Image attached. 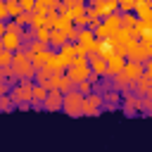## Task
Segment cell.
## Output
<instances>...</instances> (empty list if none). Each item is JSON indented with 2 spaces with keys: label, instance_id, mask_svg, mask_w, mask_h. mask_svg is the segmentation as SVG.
<instances>
[{
  "label": "cell",
  "instance_id": "6da1fadb",
  "mask_svg": "<svg viewBox=\"0 0 152 152\" xmlns=\"http://www.w3.org/2000/svg\"><path fill=\"white\" fill-rule=\"evenodd\" d=\"M64 109H66V114H71V116H81V114H83V97H81L78 90H69V93L64 95Z\"/></svg>",
  "mask_w": 152,
  "mask_h": 152
},
{
  "label": "cell",
  "instance_id": "7a4b0ae2",
  "mask_svg": "<svg viewBox=\"0 0 152 152\" xmlns=\"http://www.w3.org/2000/svg\"><path fill=\"white\" fill-rule=\"evenodd\" d=\"M86 76H90V69H88V62L86 59H76L74 64H71V71H69V78L71 81H83Z\"/></svg>",
  "mask_w": 152,
  "mask_h": 152
},
{
  "label": "cell",
  "instance_id": "3957f363",
  "mask_svg": "<svg viewBox=\"0 0 152 152\" xmlns=\"http://www.w3.org/2000/svg\"><path fill=\"white\" fill-rule=\"evenodd\" d=\"M64 107V97H62V93L55 88V90H50L48 93V97H45V109H50V112H55V109H62Z\"/></svg>",
  "mask_w": 152,
  "mask_h": 152
},
{
  "label": "cell",
  "instance_id": "277c9868",
  "mask_svg": "<svg viewBox=\"0 0 152 152\" xmlns=\"http://www.w3.org/2000/svg\"><path fill=\"white\" fill-rule=\"evenodd\" d=\"M100 104H102V97H100V95L86 97V100H83V114H97Z\"/></svg>",
  "mask_w": 152,
  "mask_h": 152
},
{
  "label": "cell",
  "instance_id": "5b68a950",
  "mask_svg": "<svg viewBox=\"0 0 152 152\" xmlns=\"http://www.w3.org/2000/svg\"><path fill=\"white\" fill-rule=\"evenodd\" d=\"M12 97H14L17 102H19V100H33V88H31L28 83H21V86H17V88H14Z\"/></svg>",
  "mask_w": 152,
  "mask_h": 152
},
{
  "label": "cell",
  "instance_id": "8992f818",
  "mask_svg": "<svg viewBox=\"0 0 152 152\" xmlns=\"http://www.w3.org/2000/svg\"><path fill=\"white\" fill-rule=\"evenodd\" d=\"M14 66H17V71H21V74H31V62H28V57H24V55H17L14 57V62H12Z\"/></svg>",
  "mask_w": 152,
  "mask_h": 152
},
{
  "label": "cell",
  "instance_id": "52a82bcc",
  "mask_svg": "<svg viewBox=\"0 0 152 152\" xmlns=\"http://www.w3.org/2000/svg\"><path fill=\"white\" fill-rule=\"evenodd\" d=\"M90 66H93V71L95 74H107V62H104V57H97V55H93V59H90Z\"/></svg>",
  "mask_w": 152,
  "mask_h": 152
},
{
  "label": "cell",
  "instance_id": "ba28073f",
  "mask_svg": "<svg viewBox=\"0 0 152 152\" xmlns=\"http://www.w3.org/2000/svg\"><path fill=\"white\" fill-rule=\"evenodd\" d=\"M2 48H5V50H14V48H19V36H14V33H5V36H2Z\"/></svg>",
  "mask_w": 152,
  "mask_h": 152
},
{
  "label": "cell",
  "instance_id": "9c48e42d",
  "mask_svg": "<svg viewBox=\"0 0 152 152\" xmlns=\"http://www.w3.org/2000/svg\"><path fill=\"white\" fill-rule=\"evenodd\" d=\"M124 64H126V62H124L119 55H112V57H109V64H107V69H109V71H112V69H114V71H121V69H124Z\"/></svg>",
  "mask_w": 152,
  "mask_h": 152
},
{
  "label": "cell",
  "instance_id": "30bf717a",
  "mask_svg": "<svg viewBox=\"0 0 152 152\" xmlns=\"http://www.w3.org/2000/svg\"><path fill=\"white\" fill-rule=\"evenodd\" d=\"M45 97H48V90H45V86H38V88H33V102H36V104L45 102Z\"/></svg>",
  "mask_w": 152,
  "mask_h": 152
},
{
  "label": "cell",
  "instance_id": "8fae6325",
  "mask_svg": "<svg viewBox=\"0 0 152 152\" xmlns=\"http://www.w3.org/2000/svg\"><path fill=\"white\" fill-rule=\"evenodd\" d=\"M12 62H14V57H12V55H10V52L2 48V50H0V66H5V64H12Z\"/></svg>",
  "mask_w": 152,
  "mask_h": 152
},
{
  "label": "cell",
  "instance_id": "7c38bea8",
  "mask_svg": "<svg viewBox=\"0 0 152 152\" xmlns=\"http://www.w3.org/2000/svg\"><path fill=\"white\" fill-rule=\"evenodd\" d=\"M0 107H2V109H5V112H10V109H12V107H14V104H12V100H10V97H7V95H2V97H0Z\"/></svg>",
  "mask_w": 152,
  "mask_h": 152
},
{
  "label": "cell",
  "instance_id": "4fadbf2b",
  "mask_svg": "<svg viewBox=\"0 0 152 152\" xmlns=\"http://www.w3.org/2000/svg\"><path fill=\"white\" fill-rule=\"evenodd\" d=\"M135 7H138V12H140V14H145V17H147V12H150L147 2H135Z\"/></svg>",
  "mask_w": 152,
  "mask_h": 152
},
{
  "label": "cell",
  "instance_id": "5bb4252c",
  "mask_svg": "<svg viewBox=\"0 0 152 152\" xmlns=\"http://www.w3.org/2000/svg\"><path fill=\"white\" fill-rule=\"evenodd\" d=\"M52 40H55V43H64V33L55 31V33H52Z\"/></svg>",
  "mask_w": 152,
  "mask_h": 152
},
{
  "label": "cell",
  "instance_id": "9a60e30c",
  "mask_svg": "<svg viewBox=\"0 0 152 152\" xmlns=\"http://www.w3.org/2000/svg\"><path fill=\"white\" fill-rule=\"evenodd\" d=\"M19 5H21L24 10H31V7H33V2H31V0H19Z\"/></svg>",
  "mask_w": 152,
  "mask_h": 152
},
{
  "label": "cell",
  "instance_id": "2e32d148",
  "mask_svg": "<svg viewBox=\"0 0 152 152\" xmlns=\"http://www.w3.org/2000/svg\"><path fill=\"white\" fill-rule=\"evenodd\" d=\"M2 33H5V26H2V24H0V36H2Z\"/></svg>",
  "mask_w": 152,
  "mask_h": 152
}]
</instances>
